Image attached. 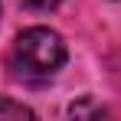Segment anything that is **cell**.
<instances>
[{
  "label": "cell",
  "mask_w": 121,
  "mask_h": 121,
  "mask_svg": "<svg viewBox=\"0 0 121 121\" xmlns=\"http://www.w3.org/2000/svg\"><path fill=\"white\" fill-rule=\"evenodd\" d=\"M7 62L17 79H49L65 62V43L49 26H30L13 39Z\"/></svg>",
  "instance_id": "cell-1"
},
{
  "label": "cell",
  "mask_w": 121,
  "mask_h": 121,
  "mask_svg": "<svg viewBox=\"0 0 121 121\" xmlns=\"http://www.w3.org/2000/svg\"><path fill=\"white\" fill-rule=\"evenodd\" d=\"M0 118H33V108L10 101V98H0Z\"/></svg>",
  "instance_id": "cell-2"
},
{
  "label": "cell",
  "mask_w": 121,
  "mask_h": 121,
  "mask_svg": "<svg viewBox=\"0 0 121 121\" xmlns=\"http://www.w3.org/2000/svg\"><path fill=\"white\" fill-rule=\"evenodd\" d=\"M23 3H26L30 10H43V13H46V10H56L62 0H23Z\"/></svg>",
  "instance_id": "cell-3"
}]
</instances>
